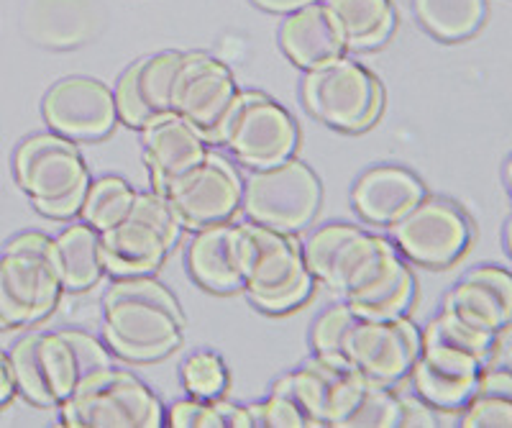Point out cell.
<instances>
[{"label": "cell", "instance_id": "39", "mask_svg": "<svg viewBox=\"0 0 512 428\" xmlns=\"http://www.w3.org/2000/svg\"><path fill=\"white\" fill-rule=\"evenodd\" d=\"M16 393H18V387H16V375H13V367H11V357L0 352V408H3L6 403H11Z\"/></svg>", "mask_w": 512, "mask_h": 428}, {"label": "cell", "instance_id": "29", "mask_svg": "<svg viewBox=\"0 0 512 428\" xmlns=\"http://www.w3.org/2000/svg\"><path fill=\"white\" fill-rule=\"evenodd\" d=\"M464 428H512V372L482 370L477 393L459 411Z\"/></svg>", "mask_w": 512, "mask_h": 428}, {"label": "cell", "instance_id": "4", "mask_svg": "<svg viewBox=\"0 0 512 428\" xmlns=\"http://www.w3.org/2000/svg\"><path fill=\"white\" fill-rule=\"evenodd\" d=\"M13 170L18 188L29 195L36 211L49 218L77 216L93 180L75 141L57 131L21 141Z\"/></svg>", "mask_w": 512, "mask_h": 428}, {"label": "cell", "instance_id": "9", "mask_svg": "<svg viewBox=\"0 0 512 428\" xmlns=\"http://www.w3.org/2000/svg\"><path fill=\"white\" fill-rule=\"evenodd\" d=\"M303 100L310 116L338 131H364L382 113L384 90L377 77L349 57L308 70Z\"/></svg>", "mask_w": 512, "mask_h": 428}, {"label": "cell", "instance_id": "21", "mask_svg": "<svg viewBox=\"0 0 512 428\" xmlns=\"http://www.w3.org/2000/svg\"><path fill=\"white\" fill-rule=\"evenodd\" d=\"M144 131V162L152 190L164 193L180 175L203 162L208 154V141L177 113H167Z\"/></svg>", "mask_w": 512, "mask_h": 428}, {"label": "cell", "instance_id": "6", "mask_svg": "<svg viewBox=\"0 0 512 428\" xmlns=\"http://www.w3.org/2000/svg\"><path fill=\"white\" fill-rule=\"evenodd\" d=\"M59 418L70 428H159L164 411L144 380L108 367L59 405Z\"/></svg>", "mask_w": 512, "mask_h": 428}, {"label": "cell", "instance_id": "35", "mask_svg": "<svg viewBox=\"0 0 512 428\" xmlns=\"http://www.w3.org/2000/svg\"><path fill=\"white\" fill-rule=\"evenodd\" d=\"M182 385L190 398L213 400L226 393L228 370L216 352H195L185 359L180 370Z\"/></svg>", "mask_w": 512, "mask_h": 428}, {"label": "cell", "instance_id": "27", "mask_svg": "<svg viewBox=\"0 0 512 428\" xmlns=\"http://www.w3.org/2000/svg\"><path fill=\"white\" fill-rule=\"evenodd\" d=\"M344 36L346 49L382 47L395 29L392 0H320Z\"/></svg>", "mask_w": 512, "mask_h": 428}, {"label": "cell", "instance_id": "33", "mask_svg": "<svg viewBox=\"0 0 512 428\" xmlns=\"http://www.w3.org/2000/svg\"><path fill=\"white\" fill-rule=\"evenodd\" d=\"M420 341H423V346H451V349H459V352L472 354V357L487 362L497 339L495 336L484 334V331L474 329V326L464 323L461 318H456L454 313H448L441 308V313H438L436 318H431L428 326L420 331Z\"/></svg>", "mask_w": 512, "mask_h": 428}, {"label": "cell", "instance_id": "42", "mask_svg": "<svg viewBox=\"0 0 512 428\" xmlns=\"http://www.w3.org/2000/svg\"><path fill=\"white\" fill-rule=\"evenodd\" d=\"M505 182H507V188H510V195H512V157L505 167Z\"/></svg>", "mask_w": 512, "mask_h": 428}, {"label": "cell", "instance_id": "22", "mask_svg": "<svg viewBox=\"0 0 512 428\" xmlns=\"http://www.w3.org/2000/svg\"><path fill=\"white\" fill-rule=\"evenodd\" d=\"M425 198L423 182L405 167H372L356 180L351 203L364 221L392 226Z\"/></svg>", "mask_w": 512, "mask_h": 428}, {"label": "cell", "instance_id": "26", "mask_svg": "<svg viewBox=\"0 0 512 428\" xmlns=\"http://www.w3.org/2000/svg\"><path fill=\"white\" fill-rule=\"evenodd\" d=\"M52 252L64 293H85L105 275L103 234L85 221L52 239Z\"/></svg>", "mask_w": 512, "mask_h": 428}, {"label": "cell", "instance_id": "8", "mask_svg": "<svg viewBox=\"0 0 512 428\" xmlns=\"http://www.w3.org/2000/svg\"><path fill=\"white\" fill-rule=\"evenodd\" d=\"M182 223L169 200L157 190L136 193L134 206L113 229L103 231L105 272L149 275L180 241Z\"/></svg>", "mask_w": 512, "mask_h": 428}, {"label": "cell", "instance_id": "2", "mask_svg": "<svg viewBox=\"0 0 512 428\" xmlns=\"http://www.w3.org/2000/svg\"><path fill=\"white\" fill-rule=\"evenodd\" d=\"M18 393L39 408H59L90 377L113 367V354L88 331L26 334L11 349Z\"/></svg>", "mask_w": 512, "mask_h": 428}, {"label": "cell", "instance_id": "18", "mask_svg": "<svg viewBox=\"0 0 512 428\" xmlns=\"http://www.w3.org/2000/svg\"><path fill=\"white\" fill-rule=\"evenodd\" d=\"M185 52H157L136 59L118 80L116 98L118 121L131 129H146L162 116L172 113V85Z\"/></svg>", "mask_w": 512, "mask_h": 428}, {"label": "cell", "instance_id": "31", "mask_svg": "<svg viewBox=\"0 0 512 428\" xmlns=\"http://www.w3.org/2000/svg\"><path fill=\"white\" fill-rule=\"evenodd\" d=\"M134 200L136 190L123 177H100V180H90L88 193H85L77 216L103 234V231L113 229L118 221L126 218V213L134 206Z\"/></svg>", "mask_w": 512, "mask_h": 428}, {"label": "cell", "instance_id": "5", "mask_svg": "<svg viewBox=\"0 0 512 428\" xmlns=\"http://www.w3.org/2000/svg\"><path fill=\"white\" fill-rule=\"evenodd\" d=\"M52 236L26 231L0 254V331L39 323L62 298Z\"/></svg>", "mask_w": 512, "mask_h": 428}, {"label": "cell", "instance_id": "17", "mask_svg": "<svg viewBox=\"0 0 512 428\" xmlns=\"http://www.w3.org/2000/svg\"><path fill=\"white\" fill-rule=\"evenodd\" d=\"M49 129L72 141H93L118 124L113 90L93 77H64L49 88L41 103Z\"/></svg>", "mask_w": 512, "mask_h": 428}, {"label": "cell", "instance_id": "3", "mask_svg": "<svg viewBox=\"0 0 512 428\" xmlns=\"http://www.w3.org/2000/svg\"><path fill=\"white\" fill-rule=\"evenodd\" d=\"M241 290L264 313H287L310 298L313 275L295 234L262 223H236Z\"/></svg>", "mask_w": 512, "mask_h": 428}, {"label": "cell", "instance_id": "13", "mask_svg": "<svg viewBox=\"0 0 512 428\" xmlns=\"http://www.w3.org/2000/svg\"><path fill=\"white\" fill-rule=\"evenodd\" d=\"M390 231L402 257L428 270L454 264L472 241V223L466 213L446 198H423L392 223Z\"/></svg>", "mask_w": 512, "mask_h": 428}, {"label": "cell", "instance_id": "23", "mask_svg": "<svg viewBox=\"0 0 512 428\" xmlns=\"http://www.w3.org/2000/svg\"><path fill=\"white\" fill-rule=\"evenodd\" d=\"M280 47L292 65L303 67L305 72L344 57L346 52L344 36L320 0L287 13L280 26Z\"/></svg>", "mask_w": 512, "mask_h": 428}, {"label": "cell", "instance_id": "32", "mask_svg": "<svg viewBox=\"0 0 512 428\" xmlns=\"http://www.w3.org/2000/svg\"><path fill=\"white\" fill-rule=\"evenodd\" d=\"M164 416L169 428H251L246 405L231 403L223 395L213 400H180Z\"/></svg>", "mask_w": 512, "mask_h": 428}, {"label": "cell", "instance_id": "38", "mask_svg": "<svg viewBox=\"0 0 512 428\" xmlns=\"http://www.w3.org/2000/svg\"><path fill=\"white\" fill-rule=\"evenodd\" d=\"M433 405L425 403L420 395H400V416H397V428H433L438 426V418Z\"/></svg>", "mask_w": 512, "mask_h": 428}, {"label": "cell", "instance_id": "19", "mask_svg": "<svg viewBox=\"0 0 512 428\" xmlns=\"http://www.w3.org/2000/svg\"><path fill=\"white\" fill-rule=\"evenodd\" d=\"M482 370L484 362L472 354L451 349V346L425 344L410 375H413L415 393L425 403L441 413L459 416L461 408L477 393Z\"/></svg>", "mask_w": 512, "mask_h": 428}, {"label": "cell", "instance_id": "34", "mask_svg": "<svg viewBox=\"0 0 512 428\" xmlns=\"http://www.w3.org/2000/svg\"><path fill=\"white\" fill-rule=\"evenodd\" d=\"M397 416H400V395L392 393L390 385L367 380L338 428H397Z\"/></svg>", "mask_w": 512, "mask_h": 428}, {"label": "cell", "instance_id": "30", "mask_svg": "<svg viewBox=\"0 0 512 428\" xmlns=\"http://www.w3.org/2000/svg\"><path fill=\"white\" fill-rule=\"evenodd\" d=\"M415 18L428 34L459 42L482 26L487 0H413Z\"/></svg>", "mask_w": 512, "mask_h": 428}, {"label": "cell", "instance_id": "10", "mask_svg": "<svg viewBox=\"0 0 512 428\" xmlns=\"http://www.w3.org/2000/svg\"><path fill=\"white\" fill-rule=\"evenodd\" d=\"M241 206L254 223L297 234L318 213L320 182L305 162L287 157L251 172L244 182Z\"/></svg>", "mask_w": 512, "mask_h": 428}, {"label": "cell", "instance_id": "36", "mask_svg": "<svg viewBox=\"0 0 512 428\" xmlns=\"http://www.w3.org/2000/svg\"><path fill=\"white\" fill-rule=\"evenodd\" d=\"M246 411L251 428H315L303 405L280 387H272L269 398L262 403L246 405Z\"/></svg>", "mask_w": 512, "mask_h": 428}, {"label": "cell", "instance_id": "40", "mask_svg": "<svg viewBox=\"0 0 512 428\" xmlns=\"http://www.w3.org/2000/svg\"><path fill=\"white\" fill-rule=\"evenodd\" d=\"M251 3L269 13H292L297 8L310 6V3H318V0H251Z\"/></svg>", "mask_w": 512, "mask_h": 428}, {"label": "cell", "instance_id": "1", "mask_svg": "<svg viewBox=\"0 0 512 428\" xmlns=\"http://www.w3.org/2000/svg\"><path fill=\"white\" fill-rule=\"evenodd\" d=\"M103 336L113 354L154 362L172 354L185 336L175 293L149 275H123L105 290Z\"/></svg>", "mask_w": 512, "mask_h": 428}, {"label": "cell", "instance_id": "14", "mask_svg": "<svg viewBox=\"0 0 512 428\" xmlns=\"http://www.w3.org/2000/svg\"><path fill=\"white\" fill-rule=\"evenodd\" d=\"M420 349V329L405 313L395 318L359 316L346 336L344 359L367 380L395 385L410 375Z\"/></svg>", "mask_w": 512, "mask_h": 428}, {"label": "cell", "instance_id": "28", "mask_svg": "<svg viewBox=\"0 0 512 428\" xmlns=\"http://www.w3.org/2000/svg\"><path fill=\"white\" fill-rule=\"evenodd\" d=\"M415 295V277L405 259L395 257L387 267L377 272L367 285L344 298L359 316L367 318H395L408 313Z\"/></svg>", "mask_w": 512, "mask_h": 428}, {"label": "cell", "instance_id": "12", "mask_svg": "<svg viewBox=\"0 0 512 428\" xmlns=\"http://www.w3.org/2000/svg\"><path fill=\"white\" fill-rule=\"evenodd\" d=\"M239 90L221 59L205 52H185L172 85V113L185 118L208 144H221L223 126Z\"/></svg>", "mask_w": 512, "mask_h": 428}, {"label": "cell", "instance_id": "11", "mask_svg": "<svg viewBox=\"0 0 512 428\" xmlns=\"http://www.w3.org/2000/svg\"><path fill=\"white\" fill-rule=\"evenodd\" d=\"M221 144L251 170L277 165L292 157L297 147L295 118L267 93L239 90L223 126Z\"/></svg>", "mask_w": 512, "mask_h": 428}, {"label": "cell", "instance_id": "15", "mask_svg": "<svg viewBox=\"0 0 512 428\" xmlns=\"http://www.w3.org/2000/svg\"><path fill=\"white\" fill-rule=\"evenodd\" d=\"M162 195L169 200L182 229L198 231L210 223L228 221L239 211L244 180L223 154L208 149L203 162L177 177Z\"/></svg>", "mask_w": 512, "mask_h": 428}, {"label": "cell", "instance_id": "7", "mask_svg": "<svg viewBox=\"0 0 512 428\" xmlns=\"http://www.w3.org/2000/svg\"><path fill=\"white\" fill-rule=\"evenodd\" d=\"M397 254L395 241L369 234L356 223H326L303 244L313 280L341 298L359 290Z\"/></svg>", "mask_w": 512, "mask_h": 428}, {"label": "cell", "instance_id": "41", "mask_svg": "<svg viewBox=\"0 0 512 428\" xmlns=\"http://www.w3.org/2000/svg\"><path fill=\"white\" fill-rule=\"evenodd\" d=\"M505 247H507V252H510V257H512V218L507 221V226H505Z\"/></svg>", "mask_w": 512, "mask_h": 428}, {"label": "cell", "instance_id": "16", "mask_svg": "<svg viewBox=\"0 0 512 428\" xmlns=\"http://www.w3.org/2000/svg\"><path fill=\"white\" fill-rule=\"evenodd\" d=\"M364 385H367V377L346 359H326L313 354V359L282 375L272 387H280L303 405L305 413L313 418L315 428H338Z\"/></svg>", "mask_w": 512, "mask_h": 428}, {"label": "cell", "instance_id": "20", "mask_svg": "<svg viewBox=\"0 0 512 428\" xmlns=\"http://www.w3.org/2000/svg\"><path fill=\"white\" fill-rule=\"evenodd\" d=\"M443 311L497 339L512 326V272L495 264L474 267L448 290Z\"/></svg>", "mask_w": 512, "mask_h": 428}, {"label": "cell", "instance_id": "25", "mask_svg": "<svg viewBox=\"0 0 512 428\" xmlns=\"http://www.w3.org/2000/svg\"><path fill=\"white\" fill-rule=\"evenodd\" d=\"M95 0H29L24 29L41 47L70 49L90 39L98 26Z\"/></svg>", "mask_w": 512, "mask_h": 428}, {"label": "cell", "instance_id": "37", "mask_svg": "<svg viewBox=\"0 0 512 428\" xmlns=\"http://www.w3.org/2000/svg\"><path fill=\"white\" fill-rule=\"evenodd\" d=\"M359 313L349 303L331 305L323 316L315 321L313 334H310V346L318 357L326 359H344V344L351 326L356 323Z\"/></svg>", "mask_w": 512, "mask_h": 428}, {"label": "cell", "instance_id": "24", "mask_svg": "<svg viewBox=\"0 0 512 428\" xmlns=\"http://www.w3.org/2000/svg\"><path fill=\"white\" fill-rule=\"evenodd\" d=\"M187 272L208 293L241 290L239 252H236V223H210L195 231L185 254Z\"/></svg>", "mask_w": 512, "mask_h": 428}]
</instances>
